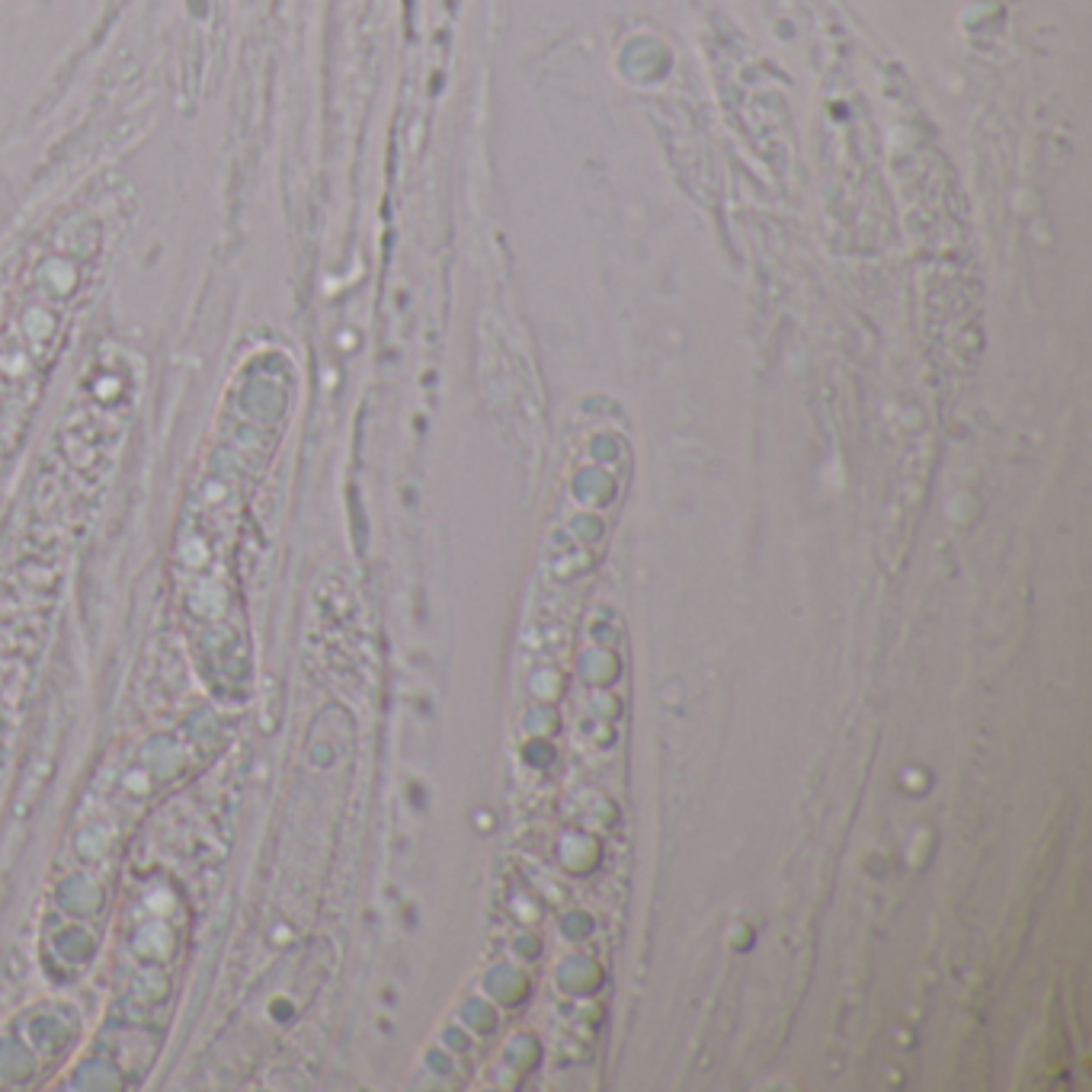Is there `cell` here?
<instances>
[{"mask_svg": "<svg viewBox=\"0 0 1092 1092\" xmlns=\"http://www.w3.org/2000/svg\"><path fill=\"white\" fill-rule=\"evenodd\" d=\"M298 397V363L279 340H253L231 369L190 474L170 551L173 599L196 625L238 638L244 580L257 551L259 500Z\"/></svg>", "mask_w": 1092, "mask_h": 1092, "instance_id": "6da1fadb", "label": "cell"}]
</instances>
